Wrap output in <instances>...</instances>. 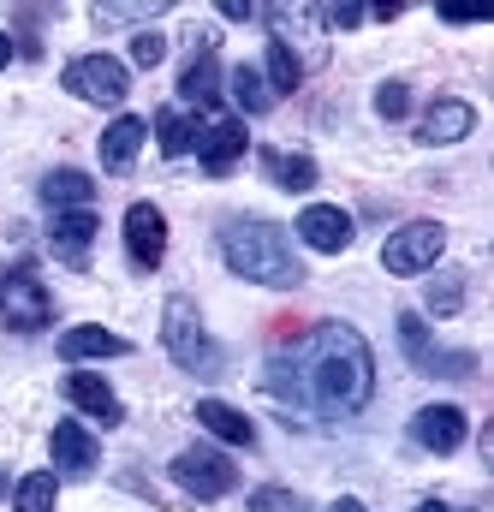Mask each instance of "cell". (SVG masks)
<instances>
[{
    "label": "cell",
    "mask_w": 494,
    "mask_h": 512,
    "mask_svg": "<svg viewBox=\"0 0 494 512\" xmlns=\"http://www.w3.org/2000/svg\"><path fill=\"white\" fill-rule=\"evenodd\" d=\"M0 495H6V477H0Z\"/></svg>",
    "instance_id": "obj_37"
},
{
    "label": "cell",
    "mask_w": 494,
    "mask_h": 512,
    "mask_svg": "<svg viewBox=\"0 0 494 512\" xmlns=\"http://www.w3.org/2000/svg\"><path fill=\"white\" fill-rule=\"evenodd\" d=\"M328 512H370V507H364V501H352V495H340V501H334Z\"/></svg>",
    "instance_id": "obj_34"
},
{
    "label": "cell",
    "mask_w": 494,
    "mask_h": 512,
    "mask_svg": "<svg viewBox=\"0 0 494 512\" xmlns=\"http://www.w3.org/2000/svg\"><path fill=\"white\" fill-rule=\"evenodd\" d=\"M316 12H322L328 30H358V24H364V6H358V0H352V6H316Z\"/></svg>",
    "instance_id": "obj_32"
},
{
    "label": "cell",
    "mask_w": 494,
    "mask_h": 512,
    "mask_svg": "<svg viewBox=\"0 0 494 512\" xmlns=\"http://www.w3.org/2000/svg\"><path fill=\"white\" fill-rule=\"evenodd\" d=\"M245 507L250 512H298V495H292V489H256Z\"/></svg>",
    "instance_id": "obj_31"
},
{
    "label": "cell",
    "mask_w": 494,
    "mask_h": 512,
    "mask_svg": "<svg viewBox=\"0 0 494 512\" xmlns=\"http://www.w3.org/2000/svg\"><path fill=\"white\" fill-rule=\"evenodd\" d=\"M256 161H262V173L280 185V191H310L322 173H316V161L310 155H292V149H256Z\"/></svg>",
    "instance_id": "obj_20"
},
{
    "label": "cell",
    "mask_w": 494,
    "mask_h": 512,
    "mask_svg": "<svg viewBox=\"0 0 494 512\" xmlns=\"http://www.w3.org/2000/svg\"><path fill=\"white\" fill-rule=\"evenodd\" d=\"M262 78H268V96L280 102V96H292V90L304 84V66H298V54H292L286 42L268 36V72H262Z\"/></svg>",
    "instance_id": "obj_22"
},
{
    "label": "cell",
    "mask_w": 494,
    "mask_h": 512,
    "mask_svg": "<svg viewBox=\"0 0 494 512\" xmlns=\"http://www.w3.org/2000/svg\"><path fill=\"white\" fill-rule=\"evenodd\" d=\"M221 18H233V24H245V18H256V6H245V0H221Z\"/></svg>",
    "instance_id": "obj_33"
},
{
    "label": "cell",
    "mask_w": 494,
    "mask_h": 512,
    "mask_svg": "<svg viewBox=\"0 0 494 512\" xmlns=\"http://www.w3.org/2000/svg\"><path fill=\"white\" fill-rule=\"evenodd\" d=\"M221 256L239 280H256V286H274V292H292L304 280V262L292 251L286 227L262 221V215H239L221 227Z\"/></svg>",
    "instance_id": "obj_2"
},
{
    "label": "cell",
    "mask_w": 494,
    "mask_h": 512,
    "mask_svg": "<svg viewBox=\"0 0 494 512\" xmlns=\"http://www.w3.org/2000/svg\"><path fill=\"white\" fill-rule=\"evenodd\" d=\"M96 233H102L96 209H66V215H54V227H48V251L60 256L66 268H84V262H90V245H96Z\"/></svg>",
    "instance_id": "obj_13"
},
{
    "label": "cell",
    "mask_w": 494,
    "mask_h": 512,
    "mask_svg": "<svg viewBox=\"0 0 494 512\" xmlns=\"http://www.w3.org/2000/svg\"><path fill=\"white\" fill-rule=\"evenodd\" d=\"M131 60H137V66H161V60H167V36L143 24V30L131 36Z\"/></svg>",
    "instance_id": "obj_30"
},
{
    "label": "cell",
    "mask_w": 494,
    "mask_h": 512,
    "mask_svg": "<svg viewBox=\"0 0 494 512\" xmlns=\"http://www.w3.org/2000/svg\"><path fill=\"white\" fill-rule=\"evenodd\" d=\"M292 227H298V239H304L310 251H322V256L352 251V239H358L352 215H346V209H334V203H310V209H304Z\"/></svg>",
    "instance_id": "obj_11"
},
{
    "label": "cell",
    "mask_w": 494,
    "mask_h": 512,
    "mask_svg": "<svg viewBox=\"0 0 494 512\" xmlns=\"http://www.w3.org/2000/svg\"><path fill=\"white\" fill-rule=\"evenodd\" d=\"M0 322H6V328H18V334H36V328H48V322H54V298H48V286L36 280V268H30V262L0 268Z\"/></svg>",
    "instance_id": "obj_4"
},
{
    "label": "cell",
    "mask_w": 494,
    "mask_h": 512,
    "mask_svg": "<svg viewBox=\"0 0 494 512\" xmlns=\"http://www.w3.org/2000/svg\"><path fill=\"white\" fill-rule=\"evenodd\" d=\"M221 90H233V102H239L245 114H268V108H274V96H268V78H262L256 66H233Z\"/></svg>",
    "instance_id": "obj_23"
},
{
    "label": "cell",
    "mask_w": 494,
    "mask_h": 512,
    "mask_svg": "<svg viewBox=\"0 0 494 512\" xmlns=\"http://www.w3.org/2000/svg\"><path fill=\"white\" fill-rule=\"evenodd\" d=\"M161 346H167V358H173L179 370H191V376H215V370H221V346L209 340V322H203L197 298H185V292H173V298L161 304Z\"/></svg>",
    "instance_id": "obj_3"
},
{
    "label": "cell",
    "mask_w": 494,
    "mask_h": 512,
    "mask_svg": "<svg viewBox=\"0 0 494 512\" xmlns=\"http://www.w3.org/2000/svg\"><path fill=\"white\" fill-rule=\"evenodd\" d=\"M197 423L215 441H227V447H256V423H250L245 411H233L227 399H197Z\"/></svg>",
    "instance_id": "obj_19"
},
{
    "label": "cell",
    "mask_w": 494,
    "mask_h": 512,
    "mask_svg": "<svg viewBox=\"0 0 494 512\" xmlns=\"http://www.w3.org/2000/svg\"><path fill=\"white\" fill-rule=\"evenodd\" d=\"M66 399H72V405H78L84 417H96L102 429H120V423H125L120 393H114V387L102 382L96 370H72V376H66Z\"/></svg>",
    "instance_id": "obj_15"
},
{
    "label": "cell",
    "mask_w": 494,
    "mask_h": 512,
    "mask_svg": "<svg viewBox=\"0 0 494 512\" xmlns=\"http://www.w3.org/2000/svg\"><path fill=\"white\" fill-rule=\"evenodd\" d=\"M441 251H447V227H441V221H405V227L381 245V268H387V274H423V268H435Z\"/></svg>",
    "instance_id": "obj_7"
},
{
    "label": "cell",
    "mask_w": 494,
    "mask_h": 512,
    "mask_svg": "<svg viewBox=\"0 0 494 512\" xmlns=\"http://www.w3.org/2000/svg\"><path fill=\"white\" fill-rule=\"evenodd\" d=\"M262 387L298 411H316V417H358L375 393L370 340L352 322H322L292 346V358L286 352L268 358Z\"/></svg>",
    "instance_id": "obj_1"
},
{
    "label": "cell",
    "mask_w": 494,
    "mask_h": 512,
    "mask_svg": "<svg viewBox=\"0 0 494 512\" xmlns=\"http://www.w3.org/2000/svg\"><path fill=\"white\" fill-rule=\"evenodd\" d=\"M42 203H48L54 215H66V209H90V203H96V179H84L78 167H60V173L42 179Z\"/></svg>",
    "instance_id": "obj_21"
},
{
    "label": "cell",
    "mask_w": 494,
    "mask_h": 512,
    "mask_svg": "<svg viewBox=\"0 0 494 512\" xmlns=\"http://www.w3.org/2000/svg\"><path fill=\"white\" fill-rule=\"evenodd\" d=\"M6 60H12V36L0 30V66H6Z\"/></svg>",
    "instance_id": "obj_35"
},
{
    "label": "cell",
    "mask_w": 494,
    "mask_h": 512,
    "mask_svg": "<svg viewBox=\"0 0 494 512\" xmlns=\"http://www.w3.org/2000/svg\"><path fill=\"white\" fill-rule=\"evenodd\" d=\"M221 54H215V42H197V54H191V66L179 72V102L185 108H197V114H215V102H221Z\"/></svg>",
    "instance_id": "obj_12"
},
{
    "label": "cell",
    "mask_w": 494,
    "mask_h": 512,
    "mask_svg": "<svg viewBox=\"0 0 494 512\" xmlns=\"http://www.w3.org/2000/svg\"><path fill=\"white\" fill-rule=\"evenodd\" d=\"M131 340L125 334H108V328H66L60 334V358L66 364H90V358H125Z\"/></svg>",
    "instance_id": "obj_18"
},
{
    "label": "cell",
    "mask_w": 494,
    "mask_h": 512,
    "mask_svg": "<svg viewBox=\"0 0 494 512\" xmlns=\"http://www.w3.org/2000/svg\"><path fill=\"white\" fill-rule=\"evenodd\" d=\"M245 149H250L245 120H209V126H197V161H203L209 179H227L245 161Z\"/></svg>",
    "instance_id": "obj_9"
},
{
    "label": "cell",
    "mask_w": 494,
    "mask_h": 512,
    "mask_svg": "<svg viewBox=\"0 0 494 512\" xmlns=\"http://www.w3.org/2000/svg\"><path fill=\"white\" fill-rule=\"evenodd\" d=\"M155 12H167V0H114V6H96L90 18L108 30V24H143V18H155Z\"/></svg>",
    "instance_id": "obj_27"
},
{
    "label": "cell",
    "mask_w": 494,
    "mask_h": 512,
    "mask_svg": "<svg viewBox=\"0 0 494 512\" xmlns=\"http://www.w3.org/2000/svg\"><path fill=\"white\" fill-rule=\"evenodd\" d=\"M399 346H405V358H411V370H417V364H423V352L435 346V340H429V322H423L417 310H399Z\"/></svg>",
    "instance_id": "obj_28"
},
{
    "label": "cell",
    "mask_w": 494,
    "mask_h": 512,
    "mask_svg": "<svg viewBox=\"0 0 494 512\" xmlns=\"http://www.w3.org/2000/svg\"><path fill=\"white\" fill-rule=\"evenodd\" d=\"M60 84L78 102H96V108H120L125 96H131V72H125V60H114V54H78V60H66Z\"/></svg>",
    "instance_id": "obj_5"
},
{
    "label": "cell",
    "mask_w": 494,
    "mask_h": 512,
    "mask_svg": "<svg viewBox=\"0 0 494 512\" xmlns=\"http://www.w3.org/2000/svg\"><path fill=\"white\" fill-rule=\"evenodd\" d=\"M167 471H173V483H179L191 501H227V495L239 489V465H233L227 453H215V447H185Z\"/></svg>",
    "instance_id": "obj_6"
},
{
    "label": "cell",
    "mask_w": 494,
    "mask_h": 512,
    "mask_svg": "<svg viewBox=\"0 0 494 512\" xmlns=\"http://www.w3.org/2000/svg\"><path fill=\"white\" fill-rule=\"evenodd\" d=\"M155 143H161V155L197 149V126L185 120V108H161V114H155Z\"/></svg>",
    "instance_id": "obj_24"
},
{
    "label": "cell",
    "mask_w": 494,
    "mask_h": 512,
    "mask_svg": "<svg viewBox=\"0 0 494 512\" xmlns=\"http://www.w3.org/2000/svg\"><path fill=\"white\" fill-rule=\"evenodd\" d=\"M465 435H471V417H465L459 405H423V411L411 417V441H417L423 453H435V459H453V453L465 447Z\"/></svg>",
    "instance_id": "obj_8"
},
{
    "label": "cell",
    "mask_w": 494,
    "mask_h": 512,
    "mask_svg": "<svg viewBox=\"0 0 494 512\" xmlns=\"http://www.w3.org/2000/svg\"><path fill=\"white\" fill-rule=\"evenodd\" d=\"M48 453H54V465L66 471V477H90L96 465H102V447H96V435L84 429V423H54V435H48Z\"/></svg>",
    "instance_id": "obj_16"
},
{
    "label": "cell",
    "mask_w": 494,
    "mask_h": 512,
    "mask_svg": "<svg viewBox=\"0 0 494 512\" xmlns=\"http://www.w3.org/2000/svg\"><path fill=\"white\" fill-rule=\"evenodd\" d=\"M375 114H381V120H405V114H411V84H405V78H387V84L375 90Z\"/></svg>",
    "instance_id": "obj_29"
},
{
    "label": "cell",
    "mask_w": 494,
    "mask_h": 512,
    "mask_svg": "<svg viewBox=\"0 0 494 512\" xmlns=\"http://www.w3.org/2000/svg\"><path fill=\"white\" fill-rule=\"evenodd\" d=\"M143 137H149V126H143L137 114H120L114 126L102 131V143H96V155H102V167H108V173H131V161H137V149H143Z\"/></svg>",
    "instance_id": "obj_17"
},
{
    "label": "cell",
    "mask_w": 494,
    "mask_h": 512,
    "mask_svg": "<svg viewBox=\"0 0 494 512\" xmlns=\"http://www.w3.org/2000/svg\"><path fill=\"white\" fill-rule=\"evenodd\" d=\"M471 131H477V108H471V102H459V96H441V102L417 120V143L441 149V143H465Z\"/></svg>",
    "instance_id": "obj_14"
},
{
    "label": "cell",
    "mask_w": 494,
    "mask_h": 512,
    "mask_svg": "<svg viewBox=\"0 0 494 512\" xmlns=\"http://www.w3.org/2000/svg\"><path fill=\"white\" fill-rule=\"evenodd\" d=\"M120 233H125L131 268H161V256H167V215H161L155 203H131Z\"/></svg>",
    "instance_id": "obj_10"
},
{
    "label": "cell",
    "mask_w": 494,
    "mask_h": 512,
    "mask_svg": "<svg viewBox=\"0 0 494 512\" xmlns=\"http://www.w3.org/2000/svg\"><path fill=\"white\" fill-rule=\"evenodd\" d=\"M417 512H447V501H417Z\"/></svg>",
    "instance_id": "obj_36"
},
{
    "label": "cell",
    "mask_w": 494,
    "mask_h": 512,
    "mask_svg": "<svg viewBox=\"0 0 494 512\" xmlns=\"http://www.w3.org/2000/svg\"><path fill=\"white\" fill-rule=\"evenodd\" d=\"M423 304H429L435 316H459V310H465V274H459V268L435 274V280H429V292H423Z\"/></svg>",
    "instance_id": "obj_26"
},
{
    "label": "cell",
    "mask_w": 494,
    "mask_h": 512,
    "mask_svg": "<svg viewBox=\"0 0 494 512\" xmlns=\"http://www.w3.org/2000/svg\"><path fill=\"white\" fill-rule=\"evenodd\" d=\"M54 489H60L54 471H30V477H18V489H12V507L18 512H54Z\"/></svg>",
    "instance_id": "obj_25"
}]
</instances>
